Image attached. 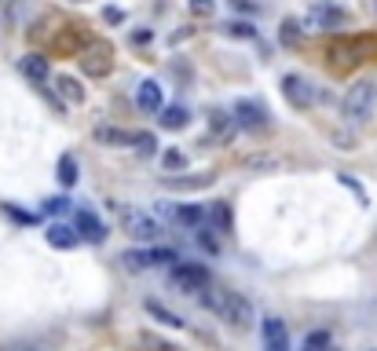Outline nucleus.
I'll return each mask as SVG.
<instances>
[{"label": "nucleus", "mask_w": 377, "mask_h": 351, "mask_svg": "<svg viewBox=\"0 0 377 351\" xmlns=\"http://www.w3.org/2000/svg\"><path fill=\"white\" fill-rule=\"evenodd\" d=\"M136 106L143 110V114H158V110H165L161 84H158V81H143V84L136 88Z\"/></svg>", "instance_id": "10"}, {"label": "nucleus", "mask_w": 377, "mask_h": 351, "mask_svg": "<svg viewBox=\"0 0 377 351\" xmlns=\"http://www.w3.org/2000/svg\"><path fill=\"white\" fill-rule=\"evenodd\" d=\"M161 125H165V128H183V125H187V110H183V106H169V110L161 114Z\"/></svg>", "instance_id": "20"}, {"label": "nucleus", "mask_w": 377, "mask_h": 351, "mask_svg": "<svg viewBox=\"0 0 377 351\" xmlns=\"http://www.w3.org/2000/svg\"><path fill=\"white\" fill-rule=\"evenodd\" d=\"M231 4H235V8H242V11H257L253 0H231Z\"/></svg>", "instance_id": "28"}, {"label": "nucleus", "mask_w": 377, "mask_h": 351, "mask_svg": "<svg viewBox=\"0 0 377 351\" xmlns=\"http://www.w3.org/2000/svg\"><path fill=\"white\" fill-rule=\"evenodd\" d=\"M205 183H213V176H209V172H198L195 176V180H165V187H183V190H191V187H205Z\"/></svg>", "instance_id": "21"}, {"label": "nucleus", "mask_w": 377, "mask_h": 351, "mask_svg": "<svg viewBox=\"0 0 377 351\" xmlns=\"http://www.w3.org/2000/svg\"><path fill=\"white\" fill-rule=\"evenodd\" d=\"M330 351H337V347H330Z\"/></svg>", "instance_id": "30"}, {"label": "nucleus", "mask_w": 377, "mask_h": 351, "mask_svg": "<svg viewBox=\"0 0 377 351\" xmlns=\"http://www.w3.org/2000/svg\"><path fill=\"white\" fill-rule=\"evenodd\" d=\"M77 238H81L77 227H62V224L48 227V246H55V249H74Z\"/></svg>", "instance_id": "13"}, {"label": "nucleus", "mask_w": 377, "mask_h": 351, "mask_svg": "<svg viewBox=\"0 0 377 351\" xmlns=\"http://www.w3.org/2000/svg\"><path fill=\"white\" fill-rule=\"evenodd\" d=\"M370 351H377V347H370Z\"/></svg>", "instance_id": "31"}, {"label": "nucleus", "mask_w": 377, "mask_h": 351, "mask_svg": "<svg viewBox=\"0 0 377 351\" xmlns=\"http://www.w3.org/2000/svg\"><path fill=\"white\" fill-rule=\"evenodd\" d=\"M231 114H235L238 128H249V132H260V128H267V110H264L257 99H238Z\"/></svg>", "instance_id": "8"}, {"label": "nucleus", "mask_w": 377, "mask_h": 351, "mask_svg": "<svg viewBox=\"0 0 377 351\" xmlns=\"http://www.w3.org/2000/svg\"><path fill=\"white\" fill-rule=\"evenodd\" d=\"M333 344H330V333L326 329H315V333H308V340H304V351H330Z\"/></svg>", "instance_id": "19"}, {"label": "nucleus", "mask_w": 377, "mask_h": 351, "mask_svg": "<svg viewBox=\"0 0 377 351\" xmlns=\"http://www.w3.org/2000/svg\"><path fill=\"white\" fill-rule=\"evenodd\" d=\"M45 209H48L52 216H59V212L70 209V202H66V197H52V202H45Z\"/></svg>", "instance_id": "26"}, {"label": "nucleus", "mask_w": 377, "mask_h": 351, "mask_svg": "<svg viewBox=\"0 0 377 351\" xmlns=\"http://www.w3.org/2000/svg\"><path fill=\"white\" fill-rule=\"evenodd\" d=\"M59 183L62 187H74L77 183V161L70 158V154H62V158H59Z\"/></svg>", "instance_id": "18"}, {"label": "nucleus", "mask_w": 377, "mask_h": 351, "mask_svg": "<svg viewBox=\"0 0 377 351\" xmlns=\"http://www.w3.org/2000/svg\"><path fill=\"white\" fill-rule=\"evenodd\" d=\"M227 33L231 37H253V26H249V22H227Z\"/></svg>", "instance_id": "24"}, {"label": "nucleus", "mask_w": 377, "mask_h": 351, "mask_svg": "<svg viewBox=\"0 0 377 351\" xmlns=\"http://www.w3.org/2000/svg\"><path fill=\"white\" fill-rule=\"evenodd\" d=\"M176 224H187V227H195V224H202L205 219V209L202 205H176Z\"/></svg>", "instance_id": "17"}, {"label": "nucleus", "mask_w": 377, "mask_h": 351, "mask_svg": "<svg viewBox=\"0 0 377 351\" xmlns=\"http://www.w3.org/2000/svg\"><path fill=\"white\" fill-rule=\"evenodd\" d=\"M202 304L216 318H224L227 326H235V329H249L253 318H257L253 304H249L242 293H235V289H224V285H209V289L202 293Z\"/></svg>", "instance_id": "1"}, {"label": "nucleus", "mask_w": 377, "mask_h": 351, "mask_svg": "<svg viewBox=\"0 0 377 351\" xmlns=\"http://www.w3.org/2000/svg\"><path fill=\"white\" fill-rule=\"evenodd\" d=\"M23 74H26L30 81H48V62L40 59V55H26V59H23Z\"/></svg>", "instance_id": "15"}, {"label": "nucleus", "mask_w": 377, "mask_h": 351, "mask_svg": "<svg viewBox=\"0 0 377 351\" xmlns=\"http://www.w3.org/2000/svg\"><path fill=\"white\" fill-rule=\"evenodd\" d=\"M121 263L129 271H146V267H158V263H180L173 249H129L121 253Z\"/></svg>", "instance_id": "6"}, {"label": "nucleus", "mask_w": 377, "mask_h": 351, "mask_svg": "<svg viewBox=\"0 0 377 351\" xmlns=\"http://www.w3.org/2000/svg\"><path fill=\"white\" fill-rule=\"evenodd\" d=\"M99 143H114V146H139V150H154L158 139L151 132H124V128H99L95 132Z\"/></svg>", "instance_id": "7"}, {"label": "nucleus", "mask_w": 377, "mask_h": 351, "mask_svg": "<svg viewBox=\"0 0 377 351\" xmlns=\"http://www.w3.org/2000/svg\"><path fill=\"white\" fill-rule=\"evenodd\" d=\"M373 106H377V84H370V81L352 84L348 96H344V103H341V110H344L348 121H366V117L373 114Z\"/></svg>", "instance_id": "3"}, {"label": "nucleus", "mask_w": 377, "mask_h": 351, "mask_svg": "<svg viewBox=\"0 0 377 351\" xmlns=\"http://www.w3.org/2000/svg\"><path fill=\"white\" fill-rule=\"evenodd\" d=\"M264 351H289V329L282 318L264 322Z\"/></svg>", "instance_id": "11"}, {"label": "nucleus", "mask_w": 377, "mask_h": 351, "mask_svg": "<svg viewBox=\"0 0 377 351\" xmlns=\"http://www.w3.org/2000/svg\"><path fill=\"white\" fill-rule=\"evenodd\" d=\"M146 311H151L154 318H161V326H169V329H180V326H183V318H180V315H173L169 307H161L158 300H146Z\"/></svg>", "instance_id": "16"}, {"label": "nucleus", "mask_w": 377, "mask_h": 351, "mask_svg": "<svg viewBox=\"0 0 377 351\" xmlns=\"http://www.w3.org/2000/svg\"><path fill=\"white\" fill-rule=\"evenodd\" d=\"M173 282L180 285V293H205L213 285L202 263H173Z\"/></svg>", "instance_id": "5"}, {"label": "nucleus", "mask_w": 377, "mask_h": 351, "mask_svg": "<svg viewBox=\"0 0 377 351\" xmlns=\"http://www.w3.org/2000/svg\"><path fill=\"white\" fill-rule=\"evenodd\" d=\"M74 227H77L81 238H88V241H103V238H107V227H103V219H99L95 212H88V209H81V212H77Z\"/></svg>", "instance_id": "12"}, {"label": "nucleus", "mask_w": 377, "mask_h": 351, "mask_svg": "<svg viewBox=\"0 0 377 351\" xmlns=\"http://www.w3.org/2000/svg\"><path fill=\"white\" fill-rule=\"evenodd\" d=\"M373 8H377V4H373Z\"/></svg>", "instance_id": "32"}, {"label": "nucleus", "mask_w": 377, "mask_h": 351, "mask_svg": "<svg viewBox=\"0 0 377 351\" xmlns=\"http://www.w3.org/2000/svg\"><path fill=\"white\" fill-rule=\"evenodd\" d=\"M117 219H121V231L136 238V241H158L161 238V219L151 216L139 205H117Z\"/></svg>", "instance_id": "2"}, {"label": "nucleus", "mask_w": 377, "mask_h": 351, "mask_svg": "<svg viewBox=\"0 0 377 351\" xmlns=\"http://www.w3.org/2000/svg\"><path fill=\"white\" fill-rule=\"evenodd\" d=\"M191 11H195L198 18H205V15L216 11V0H191Z\"/></svg>", "instance_id": "23"}, {"label": "nucleus", "mask_w": 377, "mask_h": 351, "mask_svg": "<svg viewBox=\"0 0 377 351\" xmlns=\"http://www.w3.org/2000/svg\"><path fill=\"white\" fill-rule=\"evenodd\" d=\"M183 165H187V158H183L180 150H169V154H165V168H183Z\"/></svg>", "instance_id": "25"}, {"label": "nucleus", "mask_w": 377, "mask_h": 351, "mask_svg": "<svg viewBox=\"0 0 377 351\" xmlns=\"http://www.w3.org/2000/svg\"><path fill=\"white\" fill-rule=\"evenodd\" d=\"M348 22V11L337 4H315L304 18H301V30L304 33H323V30H337Z\"/></svg>", "instance_id": "4"}, {"label": "nucleus", "mask_w": 377, "mask_h": 351, "mask_svg": "<svg viewBox=\"0 0 377 351\" xmlns=\"http://www.w3.org/2000/svg\"><path fill=\"white\" fill-rule=\"evenodd\" d=\"M209 224H213L220 234H231V205L227 202H216V205H209Z\"/></svg>", "instance_id": "14"}, {"label": "nucleus", "mask_w": 377, "mask_h": 351, "mask_svg": "<svg viewBox=\"0 0 377 351\" xmlns=\"http://www.w3.org/2000/svg\"><path fill=\"white\" fill-rule=\"evenodd\" d=\"M107 22H121V11H117V8H107Z\"/></svg>", "instance_id": "29"}, {"label": "nucleus", "mask_w": 377, "mask_h": 351, "mask_svg": "<svg viewBox=\"0 0 377 351\" xmlns=\"http://www.w3.org/2000/svg\"><path fill=\"white\" fill-rule=\"evenodd\" d=\"M297 37H301V22L286 18L282 22V44H286V48H293V40H297Z\"/></svg>", "instance_id": "22"}, {"label": "nucleus", "mask_w": 377, "mask_h": 351, "mask_svg": "<svg viewBox=\"0 0 377 351\" xmlns=\"http://www.w3.org/2000/svg\"><path fill=\"white\" fill-rule=\"evenodd\" d=\"M59 88H62V92H66L74 103H81V88H77V81H59Z\"/></svg>", "instance_id": "27"}, {"label": "nucleus", "mask_w": 377, "mask_h": 351, "mask_svg": "<svg viewBox=\"0 0 377 351\" xmlns=\"http://www.w3.org/2000/svg\"><path fill=\"white\" fill-rule=\"evenodd\" d=\"M282 92H286V99H289L293 106H301V110L315 103V88H311V81L301 77V74H286V77H282Z\"/></svg>", "instance_id": "9"}]
</instances>
